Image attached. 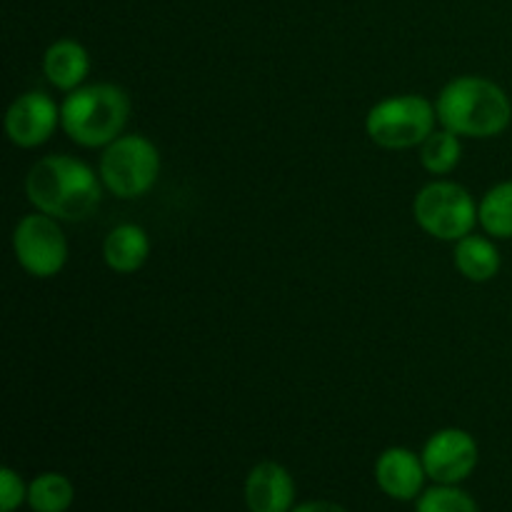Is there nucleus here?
<instances>
[{
    "mask_svg": "<svg viewBox=\"0 0 512 512\" xmlns=\"http://www.w3.org/2000/svg\"><path fill=\"white\" fill-rule=\"evenodd\" d=\"M13 253L20 268L33 278H55L68 263V240L60 220L40 210L20 218L13 230Z\"/></svg>",
    "mask_w": 512,
    "mask_h": 512,
    "instance_id": "0eeeda50",
    "label": "nucleus"
},
{
    "mask_svg": "<svg viewBox=\"0 0 512 512\" xmlns=\"http://www.w3.org/2000/svg\"><path fill=\"white\" fill-rule=\"evenodd\" d=\"M415 512H480L475 500L455 485H435L423 490Z\"/></svg>",
    "mask_w": 512,
    "mask_h": 512,
    "instance_id": "a211bd4d",
    "label": "nucleus"
},
{
    "mask_svg": "<svg viewBox=\"0 0 512 512\" xmlns=\"http://www.w3.org/2000/svg\"><path fill=\"white\" fill-rule=\"evenodd\" d=\"M150 258V238L140 225H115L103 240V260L113 273H138Z\"/></svg>",
    "mask_w": 512,
    "mask_h": 512,
    "instance_id": "ddd939ff",
    "label": "nucleus"
},
{
    "mask_svg": "<svg viewBox=\"0 0 512 512\" xmlns=\"http://www.w3.org/2000/svg\"><path fill=\"white\" fill-rule=\"evenodd\" d=\"M98 173L110 195L120 200H135L150 193L158 183L160 153L153 140L145 135H120L103 148Z\"/></svg>",
    "mask_w": 512,
    "mask_h": 512,
    "instance_id": "20e7f679",
    "label": "nucleus"
},
{
    "mask_svg": "<svg viewBox=\"0 0 512 512\" xmlns=\"http://www.w3.org/2000/svg\"><path fill=\"white\" fill-rule=\"evenodd\" d=\"M420 458L435 485H460L478 468L480 448L468 430L443 428L430 435Z\"/></svg>",
    "mask_w": 512,
    "mask_h": 512,
    "instance_id": "6e6552de",
    "label": "nucleus"
},
{
    "mask_svg": "<svg viewBox=\"0 0 512 512\" xmlns=\"http://www.w3.org/2000/svg\"><path fill=\"white\" fill-rule=\"evenodd\" d=\"M130 118V98L120 85L90 83L60 103V128L80 148H105L120 138Z\"/></svg>",
    "mask_w": 512,
    "mask_h": 512,
    "instance_id": "7ed1b4c3",
    "label": "nucleus"
},
{
    "mask_svg": "<svg viewBox=\"0 0 512 512\" xmlns=\"http://www.w3.org/2000/svg\"><path fill=\"white\" fill-rule=\"evenodd\" d=\"M425 465L418 453L408 448H388L375 460V483L388 498L393 500H415L423 495L425 488Z\"/></svg>",
    "mask_w": 512,
    "mask_h": 512,
    "instance_id": "9d476101",
    "label": "nucleus"
},
{
    "mask_svg": "<svg viewBox=\"0 0 512 512\" xmlns=\"http://www.w3.org/2000/svg\"><path fill=\"white\" fill-rule=\"evenodd\" d=\"M440 128L460 138H498L512 120V103L495 80L483 75H460L445 83L435 98Z\"/></svg>",
    "mask_w": 512,
    "mask_h": 512,
    "instance_id": "f03ea898",
    "label": "nucleus"
},
{
    "mask_svg": "<svg viewBox=\"0 0 512 512\" xmlns=\"http://www.w3.org/2000/svg\"><path fill=\"white\" fill-rule=\"evenodd\" d=\"M75 488L63 473H40L28 485V505L33 512H68Z\"/></svg>",
    "mask_w": 512,
    "mask_h": 512,
    "instance_id": "f3484780",
    "label": "nucleus"
},
{
    "mask_svg": "<svg viewBox=\"0 0 512 512\" xmlns=\"http://www.w3.org/2000/svg\"><path fill=\"white\" fill-rule=\"evenodd\" d=\"M453 263L455 270L470 283H488L500 273L503 258H500V250L493 240L470 233L455 243Z\"/></svg>",
    "mask_w": 512,
    "mask_h": 512,
    "instance_id": "4468645a",
    "label": "nucleus"
},
{
    "mask_svg": "<svg viewBox=\"0 0 512 512\" xmlns=\"http://www.w3.org/2000/svg\"><path fill=\"white\" fill-rule=\"evenodd\" d=\"M435 128H438L435 103L415 93L380 100L365 118L368 138L385 150L420 148Z\"/></svg>",
    "mask_w": 512,
    "mask_h": 512,
    "instance_id": "39448f33",
    "label": "nucleus"
},
{
    "mask_svg": "<svg viewBox=\"0 0 512 512\" xmlns=\"http://www.w3.org/2000/svg\"><path fill=\"white\" fill-rule=\"evenodd\" d=\"M290 512H348L345 508H340L338 503H330V500H308V503L298 505Z\"/></svg>",
    "mask_w": 512,
    "mask_h": 512,
    "instance_id": "aec40b11",
    "label": "nucleus"
},
{
    "mask_svg": "<svg viewBox=\"0 0 512 512\" xmlns=\"http://www.w3.org/2000/svg\"><path fill=\"white\" fill-rule=\"evenodd\" d=\"M28 500V485L13 468L0 470V512H15Z\"/></svg>",
    "mask_w": 512,
    "mask_h": 512,
    "instance_id": "6ab92c4d",
    "label": "nucleus"
},
{
    "mask_svg": "<svg viewBox=\"0 0 512 512\" xmlns=\"http://www.w3.org/2000/svg\"><path fill=\"white\" fill-rule=\"evenodd\" d=\"M245 503L250 512H290L295 505V480L280 463H258L245 478Z\"/></svg>",
    "mask_w": 512,
    "mask_h": 512,
    "instance_id": "9b49d317",
    "label": "nucleus"
},
{
    "mask_svg": "<svg viewBox=\"0 0 512 512\" xmlns=\"http://www.w3.org/2000/svg\"><path fill=\"white\" fill-rule=\"evenodd\" d=\"M60 128V105L48 93L30 90L18 95L5 113V135L18 148H38Z\"/></svg>",
    "mask_w": 512,
    "mask_h": 512,
    "instance_id": "1a4fd4ad",
    "label": "nucleus"
},
{
    "mask_svg": "<svg viewBox=\"0 0 512 512\" xmlns=\"http://www.w3.org/2000/svg\"><path fill=\"white\" fill-rule=\"evenodd\" d=\"M43 73L53 88L70 90L85 85V78L90 73V55L83 43L73 38H60L48 45L43 55Z\"/></svg>",
    "mask_w": 512,
    "mask_h": 512,
    "instance_id": "f8f14e48",
    "label": "nucleus"
},
{
    "mask_svg": "<svg viewBox=\"0 0 512 512\" xmlns=\"http://www.w3.org/2000/svg\"><path fill=\"white\" fill-rule=\"evenodd\" d=\"M413 218L430 238L458 243L478 225V203L468 188L440 178L418 190L413 200Z\"/></svg>",
    "mask_w": 512,
    "mask_h": 512,
    "instance_id": "423d86ee",
    "label": "nucleus"
},
{
    "mask_svg": "<svg viewBox=\"0 0 512 512\" xmlns=\"http://www.w3.org/2000/svg\"><path fill=\"white\" fill-rule=\"evenodd\" d=\"M478 225L498 240L512 238V180L493 185L478 203Z\"/></svg>",
    "mask_w": 512,
    "mask_h": 512,
    "instance_id": "2eb2a0df",
    "label": "nucleus"
},
{
    "mask_svg": "<svg viewBox=\"0 0 512 512\" xmlns=\"http://www.w3.org/2000/svg\"><path fill=\"white\" fill-rule=\"evenodd\" d=\"M463 158V143L460 135L448 128H435L420 145V165L430 175H448L453 173Z\"/></svg>",
    "mask_w": 512,
    "mask_h": 512,
    "instance_id": "dca6fc26",
    "label": "nucleus"
},
{
    "mask_svg": "<svg viewBox=\"0 0 512 512\" xmlns=\"http://www.w3.org/2000/svg\"><path fill=\"white\" fill-rule=\"evenodd\" d=\"M103 180L75 155H45L25 175L30 205L55 220H83L103 198Z\"/></svg>",
    "mask_w": 512,
    "mask_h": 512,
    "instance_id": "f257e3e1",
    "label": "nucleus"
}]
</instances>
